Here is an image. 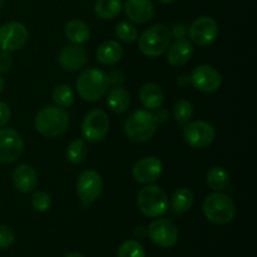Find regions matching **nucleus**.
Wrapping results in <instances>:
<instances>
[{"mask_svg": "<svg viewBox=\"0 0 257 257\" xmlns=\"http://www.w3.org/2000/svg\"><path fill=\"white\" fill-rule=\"evenodd\" d=\"M193 201H195V197H193L192 191L186 187H181L173 192L172 197H171V206L175 212L183 213L187 212L192 207Z\"/></svg>", "mask_w": 257, "mask_h": 257, "instance_id": "393cba45", "label": "nucleus"}, {"mask_svg": "<svg viewBox=\"0 0 257 257\" xmlns=\"http://www.w3.org/2000/svg\"><path fill=\"white\" fill-rule=\"evenodd\" d=\"M115 34L124 43H133L138 38L137 28L128 22L118 23L117 27H115Z\"/></svg>", "mask_w": 257, "mask_h": 257, "instance_id": "7c9ffc66", "label": "nucleus"}, {"mask_svg": "<svg viewBox=\"0 0 257 257\" xmlns=\"http://www.w3.org/2000/svg\"><path fill=\"white\" fill-rule=\"evenodd\" d=\"M24 150L22 136L14 130H0V162L13 163L19 160Z\"/></svg>", "mask_w": 257, "mask_h": 257, "instance_id": "ddd939ff", "label": "nucleus"}, {"mask_svg": "<svg viewBox=\"0 0 257 257\" xmlns=\"http://www.w3.org/2000/svg\"><path fill=\"white\" fill-rule=\"evenodd\" d=\"M4 4H5V0H0V9L4 7Z\"/></svg>", "mask_w": 257, "mask_h": 257, "instance_id": "37998d69", "label": "nucleus"}, {"mask_svg": "<svg viewBox=\"0 0 257 257\" xmlns=\"http://www.w3.org/2000/svg\"><path fill=\"white\" fill-rule=\"evenodd\" d=\"M107 103L108 107L112 112L118 113H124L125 110L130 108L131 104V97L130 93L124 89L123 87L118 85V87H113L112 89L109 90L108 93V98H107Z\"/></svg>", "mask_w": 257, "mask_h": 257, "instance_id": "4be33fe9", "label": "nucleus"}, {"mask_svg": "<svg viewBox=\"0 0 257 257\" xmlns=\"http://www.w3.org/2000/svg\"><path fill=\"white\" fill-rule=\"evenodd\" d=\"M137 206L141 212L147 217H161L167 212V195L158 186H146L138 192Z\"/></svg>", "mask_w": 257, "mask_h": 257, "instance_id": "423d86ee", "label": "nucleus"}, {"mask_svg": "<svg viewBox=\"0 0 257 257\" xmlns=\"http://www.w3.org/2000/svg\"><path fill=\"white\" fill-rule=\"evenodd\" d=\"M163 165L158 158L156 157H145L138 161L133 166L132 175L133 178L138 183L148 185L153 183L162 176Z\"/></svg>", "mask_w": 257, "mask_h": 257, "instance_id": "2eb2a0df", "label": "nucleus"}, {"mask_svg": "<svg viewBox=\"0 0 257 257\" xmlns=\"http://www.w3.org/2000/svg\"><path fill=\"white\" fill-rule=\"evenodd\" d=\"M123 55V48L115 40H107L99 45L97 50V59L103 65H114Z\"/></svg>", "mask_w": 257, "mask_h": 257, "instance_id": "412c9836", "label": "nucleus"}, {"mask_svg": "<svg viewBox=\"0 0 257 257\" xmlns=\"http://www.w3.org/2000/svg\"><path fill=\"white\" fill-rule=\"evenodd\" d=\"M193 54V45L187 39H177L168 49L167 59L172 67H183Z\"/></svg>", "mask_w": 257, "mask_h": 257, "instance_id": "6ab92c4d", "label": "nucleus"}, {"mask_svg": "<svg viewBox=\"0 0 257 257\" xmlns=\"http://www.w3.org/2000/svg\"><path fill=\"white\" fill-rule=\"evenodd\" d=\"M109 131V119L104 110L93 109L85 115L82 123V135L88 142H99L104 140Z\"/></svg>", "mask_w": 257, "mask_h": 257, "instance_id": "6e6552de", "label": "nucleus"}, {"mask_svg": "<svg viewBox=\"0 0 257 257\" xmlns=\"http://www.w3.org/2000/svg\"><path fill=\"white\" fill-rule=\"evenodd\" d=\"M188 35L195 44L207 47L212 44L218 35V24L213 18L201 17L191 24Z\"/></svg>", "mask_w": 257, "mask_h": 257, "instance_id": "4468645a", "label": "nucleus"}, {"mask_svg": "<svg viewBox=\"0 0 257 257\" xmlns=\"http://www.w3.org/2000/svg\"><path fill=\"white\" fill-rule=\"evenodd\" d=\"M122 0H97L94 4V12L100 19L109 20L117 17L122 12Z\"/></svg>", "mask_w": 257, "mask_h": 257, "instance_id": "a878e982", "label": "nucleus"}, {"mask_svg": "<svg viewBox=\"0 0 257 257\" xmlns=\"http://www.w3.org/2000/svg\"><path fill=\"white\" fill-rule=\"evenodd\" d=\"M193 117V105L190 100L181 99L173 107V118L181 127L187 124Z\"/></svg>", "mask_w": 257, "mask_h": 257, "instance_id": "cd10ccee", "label": "nucleus"}, {"mask_svg": "<svg viewBox=\"0 0 257 257\" xmlns=\"http://www.w3.org/2000/svg\"><path fill=\"white\" fill-rule=\"evenodd\" d=\"M12 117V110L10 107L5 102H0V128L5 127Z\"/></svg>", "mask_w": 257, "mask_h": 257, "instance_id": "f704fd0d", "label": "nucleus"}, {"mask_svg": "<svg viewBox=\"0 0 257 257\" xmlns=\"http://www.w3.org/2000/svg\"><path fill=\"white\" fill-rule=\"evenodd\" d=\"M65 257H85V256L80 252H70V253H68Z\"/></svg>", "mask_w": 257, "mask_h": 257, "instance_id": "ea45409f", "label": "nucleus"}, {"mask_svg": "<svg viewBox=\"0 0 257 257\" xmlns=\"http://www.w3.org/2000/svg\"><path fill=\"white\" fill-rule=\"evenodd\" d=\"M52 98L58 107L68 108L74 102V92L69 85L58 84L53 89Z\"/></svg>", "mask_w": 257, "mask_h": 257, "instance_id": "bb28decb", "label": "nucleus"}, {"mask_svg": "<svg viewBox=\"0 0 257 257\" xmlns=\"http://www.w3.org/2000/svg\"><path fill=\"white\" fill-rule=\"evenodd\" d=\"M118 257H146V251L138 241L127 240L120 245Z\"/></svg>", "mask_w": 257, "mask_h": 257, "instance_id": "c756f323", "label": "nucleus"}, {"mask_svg": "<svg viewBox=\"0 0 257 257\" xmlns=\"http://www.w3.org/2000/svg\"><path fill=\"white\" fill-rule=\"evenodd\" d=\"M151 241L155 245L163 248H170L177 243L178 241V228L175 222L167 218L156 220L148 226L147 230Z\"/></svg>", "mask_w": 257, "mask_h": 257, "instance_id": "9d476101", "label": "nucleus"}, {"mask_svg": "<svg viewBox=\"0 0 257 257\" xmlns=\"http://www.w3.org/2000/svg\"><path fill=\"white\" fill-rule=\"evenodd\" d=\"M203 213L213 225H227L235 218L236 206L230 196L216 192L206 197L203 202Z\"/></svg>", "mask_w": 257, "mask_h": 257, "instance_id": "7ed1b4c3", "label": "nucleus"}, {"mask_svg": "<svg viewBox=\"0 0 257 257\" xmlns=\"http://www.w3.org/2000/svg\"><path fill=\"white\" fill-rule=\"evenodd\" d=\"M171 32L166 25L156 24L143 32L138 39V48L145 55L160 57L167 50L171 42Z\"/></svg>", "mask_w": 257, "mask_h": 257, "instance_id": "39448f33", "label": "nucleus"}, {"mask_svg": "<svg viewBox=\"0 0 257 257\" xmlns=\"http://www.w3.org/2000/svg\"><path fill=\"white\" fill-rule=\"evenodd\" d=\"M14 59L8 52H0V73H7L12 69Z\"/></svg>", "mask_w": 257, "mask_h": 257, "instance_id": "72a5a7b5", "label": "nucleus"}, {"mask_svg": "<svg viewBox=\"0 0 257 257\" xmlns=\"http://www.w3.org/2000/svg\"><path fill=\"white\" fill-rule=\"evenodd\" d=\"M65 35L73 44L80 45L89 40L90 30L87 23L79 19H74L70 20L65 25Z\"/></svg>", "mask_w": 257, "mask_h": 257, "instance_id": "5701e85b", "label": "nucleus"}, {"mask_svg": "<svg viewBox=\"0 0 257 257\" xmlns=\"http://www.w3.org/2000/svg\"><path fill=\"white\" fill-rule=\"evenodd\" d=\"M13 185L19 192L29 193L37 188L38 175L29 165H20L13 171Z\"/></svg>", "mask_w": 257, "mask_h": 257, "instance_id": "a211bd4d", "label": "nucleus"}, {"mask_svg": "<svg viewBox=\"0 0 257 257\" xmlns=\"http://www.w3.org/2000/svg\"><path fill=\"white\" fill-rule=\"evenodd\" d=\"M124 131L125 135L135 142H146L157 132V122L150 110H136L125 119Z\"/></svg>", "mask_w": 257, "mask_h": 257, "instance_id": "20e7f679", "label": "nucleus"}, {"mask_svg": "<svg viewBox=\"0 0 257 257\" xmlns=\"http://www.w3.org/2000/svg\"><path fill=\"white\" fill-rule=\"evenodd\" d=\"M124 13L131 22L145 24L153 18L155 7L151 0H127L124 4Z\"/></svg>", "mask_w": 257, "mask_h": 257, "instance_id": "f3484780", "label": "nucleus"}, {"mask_svg": "<svg viewBox=\"0 0 257 257\" xmlns=\"http://www.w3.org/2000/svg\"><path fill=\"white\" fill-rule=\"evenodd\" d=\"M216 136V131L212 124L205 120H195L188 122L183 125V138L188 146L192 148H205L213 142Z\"/></svg>", "mask_w": 257, "mask_h": 257, "instance_id": "1a4fd4ad", "label": "nucleus"}, {"mask_svg": "<svg viewBox=\"0 0 257 257\" xmlns=\"http://www.w3.org/2000/svg\"><path fill=\"white\" fill-rule=\"evenodd\" d=\"M190 83L197 90L203 93H213L222 84L221 74L213 67L202 64L196 67L190 75Z\"/></svg>", "mask_w": 257, "mask_h": 257, "instance_id": "f8f14e48", "label": "nucleus"}, {"mask_svg": "<svg viewBox=\"0 0 257 257\" xmlns=\"http://www.w3.org/2000/svg\"><path fill=\"white\" fill-rule=\"evenodd\" d=\"M186 34H187V29L183 24H176L171 32V35H173V38H176V39H183Z\"/></svg>", "mask_w": 257, "mask_h": 257, "instance_id": "e433bc0d", "label": "nucleus"}, {"mask_svg": "<svg viewBox=\"0 0 257 257\" xmlns=\"http://www.w3.org/2000/svg\"><path fill=\"white\" fill-rule=\"evenodd\" d=\"M32 206L35 211L38 212H45L50 208L52 206V200L50 196L48 195L44 191H38L33 195L32 197Z\"/></svg>", "mask_w": 257, "mask_h": 257, "instance_id": "2f4dec72", "label": "nucleus"}, {"mask_svg": "<svg viewBox=\"0 0 257 257\" xmlns=\"http://www.w3.org/2000/svg\"><path fill=\"white\" fill-rule=\"evenodd\" d=\"M4 87H5V82H4V78L0 75V94H2V92L4 90Z\"/></svg>", "mask_w": 257, "mask_h": 257, "instance_id": "a19ab883", "label": "nucleus"}, {"mask_svg": "<svg viewBox=\"0 0 257 257\" xmlns=\"http://www.w3.org/2000/svg\"><path fill=\"white\" fill-rule=\"evenodd\" d=\"M70 115L62 107L49 105L39 110L35 117V130L44 137L62 136L69 127Z\"/></svg>", "mask_w": 257, "mask_h": 257, "instance_id": "f257e3e1", "label": "nucleus"}, {"mask_svg": "<svg viewBox=\"0 0 257 257\" xmlns=\"http://www.w3.org/2000/svg\"><path fill=\"white\" fill-rule=\"evenodd\" d=\"M124 74H123L120 70H113V72H110L109 74H107V79H108V83H109V87L112 85V87H118V85L122 84L123 82H124Z\"/></svg>", "mask_w": 257, "mask_h": 257, "instance_id": "c9c22d12", "label": "nucleus"}, {"mask_svg": "<svg viewBox=\"0 0 257 257\" xmlns=\"http://www.w3.org/2000/svg\"><path fill=\"white\" fill-rule=\"evenodd\" d=\"M14 232L8 226L0 225V250L9 248L14 243Z\"/></svg>", "mask_w": 257, "mask_h": 257, "instance_id": "473e14b6", "label": "nucleus"}, {"mask_svg": "<svg viewBox=\"0 0 257 257\" xmlns=\"http://www.w3.org/2000/svg\"><path fill=\"white\" fill-rule=\"evenodd\" d=\"M88 155L87 145L83 140H75L68 146L67 148V158L73 165H79L85 160Z\"/></svg>", "mask_w": 257, "mask_h": 257, "instance_id": "c85d7f7f", "label": "nucleus"}, {"mask_svg": "<svg viewBox=\"0 0 257 257\" xmlns=\"http://www.w3.org/2000/svg\"><path fill=\"white\" fill-rule=\"evenodd\" d=\"M153 115H155V119L157 123H163L166 122V120H168V112L161 107L157 108V112Z\"/></svg>", "mask_w": 257, "mask_h": 257, "instance_id": "4c0bfd02", "label": "nucleus"}, {"mask_svg": "<svg viewBox=\"0 0 257 257\" xmlns=\"http://www.w3.org/2000/svg\"><path fill=\"white\" fill-rule=\"evenodd\" d=\"M188 83H190V77H187V75H180L177 78V84L181 87H186Z\"/></svg>", "mask_w": 257, "mask_h": 257, "instance_id": "58836bf2", "label": "nucleus"}, {"mask_svg": "<svg viewBox=\"0 0 257 257\" xmlns=\"http://www.w3.org/2000/svg\"><path fill=\"white\" fill-rule=\"evenodd\" d=\"M103 190V180L97 171L88 170L80 173L77 181V195L84 205H92Z\"/></svg>", "mask_w": 257, "mask_h": 257, "instance_id": "9b49d317", "label": "nucleus"}, {"mask_svg": "<svg viewBox=\"0 0 257 257\" xmlns=\"http://www.w3.org/2000/svg\"><path fill=\"white\" fill-rule=\"evenodd\" d=\"M141 103L145 105L147 109L156 110L163 104L165 100V93L161 89L160 85L155 83H147L141 88L140 92Z\"/></svg>", "mask_w": 257, "mask_h": 257, "instance_id": "aec40b11", "label": "nucleus"}, {"mask_svg": "<svg viewBox=\"0 0 257 257\" xmlns=\"http://www.w3.org/2000/svg\"><path fill=\"white\" fill-rule=\"evenodd\" d=\"M160 3H162V4H171V3H173L175 0H158Z\"/></svg>", "mask_w": 257, "mask_h": 257, "instance_id": "79ce46f5", "label": "nucleus"}, {"mask_svg": "<svg viewBox=\"0 0 257 257\" xmlns=\"http://www.w3.org/2000/svg\"><path fill=\"white\" fill-rule=\"evenodd\" d=\"M87 52L84 50V48L78 44L67 45L60 50L59 55H58V62H59L60 67L68 72L79 70L80 68L87 64Z\"/></svg>", "mask_w": 257, "mask_h": 257, "instance_id": "dca6fc26", "label": "nucleus"}, {"mask_svg": "<svg viewBox=\"0 0 257 257\" xmlns=\"http://www.w3.org/2000/svg\"><path fill=\"white\" fill-rule=\"evenodd\" d=\"M29 39L27 27L19 22H9L0 28V49L3 52H17L24 48Z\"/></svg>", "mask_w": 257, "mask_h": 257, "instance_id": "0eeeda50", "label": "nucleus"}, {"mask_svg": "<svg viewBox=\"0 0 257 257\" xmlns=\"http://www.w3.org/2000/svg\"><path fill=\"white\" fill-rule=\"evenodd\" d=\"M109 89L107 74L95 68L83 70L77 79V90L80 98L87 102H97Z\"/></svg>", "mask_w": 257, "mask_h": 257, "instance_id": "f03ea898", "label": "nucleus"}, {"mask_svg": "<svg viewBox=\"0 0 257 257\" xmlns=\"http://www.w3.org/2000/svg\"><path fill=\"white\" fill-rule=\"evenodd\" d=\"M206 182L211 190L221 192V191L227 188L228 182H230V176L225 168L217 166V167H212L208 171L207 176H206Z\"/></svg>", "mask_w": 257, "mask_h": 257, "instance_id": "b1692460", "label": "nucleus"}]
</instances>
